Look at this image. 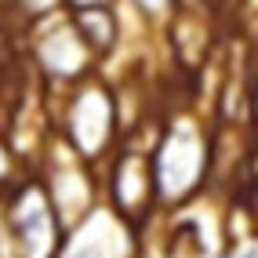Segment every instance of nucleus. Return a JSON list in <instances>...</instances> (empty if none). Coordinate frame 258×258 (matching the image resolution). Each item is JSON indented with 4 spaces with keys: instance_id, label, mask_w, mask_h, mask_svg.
<instances>
[]
</instances>
